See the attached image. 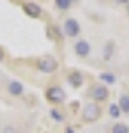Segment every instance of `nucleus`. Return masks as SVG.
Wrapping results in <instances>:
<instances>
[{
    "instance_id": "obj_21",
    "label": "nucleus",
    "mask_w": 129,
    "mask_h": 133,
    "mask_svg": "<svg viewBox=\"0 0 129 133\" xmlns=\"http://www.w3.org/2000/svg\"><path fill=\"white\" fill-rule=\"evenodd\" d=\"M71 2H76V0H71Z\"/></svg>"
},
{
    "instance_id": "obj_19",
    "label": "nucleus",
    "mask_w": 129,
    "mask_h": 133,
    "mask_svg": "<svg viewBox=\"0 0 129 133\" xmlns=\"http://www.w3.org/2000/svg\"><path fill=\"white\" fill-rule=\"evenodd\" d=\"M66 133H74V130H73V128H67V130H66Z\"/></svg>"
},
{
    "instance_id": "obj_2",
    "label": "nucleus",
    "mask_w": 129,
    "mask_h": 133,
    "mask_svg": "<svg viewBox=\"0 0 129 133\" xmlns=\"http://www.w3.org/2000/svg\"><path fill=\"white\" fill-rule=\"evenodd\" d=\"M46 99L50 103H64L66 101V92L62 87L55 85V87H48L46 91Z\"/></svg>"
},
{
    "instance_id": "obj_9",
    "label": "nucleus",
    "mask_w": 129,
    "mask_h": 133,
    "mask_svg": "<svg viewBox=\"0 0 129 133\" xmlns=\"http://www.w3.org/2000/svg\"><path fill=\"white\" fill-rule=\"evenodd\" d=\"M9 92L12 94V96H21L23 94V83L21 82H16V80H12V82L9 83Z\"/></svg>"
},
{
    "instance_id": "obj_8",
    "label": "nucleus",
    "mask_w": 129,
    "mask_h": 133,
    "mask_svg": "<svg viewBox=\"0 0 129 133\" xmlns=\"http://www.w3.org/2000/svg\"><path fill=\"white\" fill-rule=\"evenodd\" d=\"M69 83L73 85V87H76V89L81 87V85H83V75H81L80 71H73L69 75Z\"/></svg>"
},
{
    "instance_id": "obj_14",
    "label": "nucleus",
    "mask_w": 129,
    "mask_h": 133,
    "mask_svg": "<svg viewBox=\"0 0 129 133\" xmlns=\"http://www.w3.org/2000/svg\"><path fill=\"white\" fill-rule=\"evenodd\" d=\"M120 108H119V105H115V103H111V105H110V115H111V117H113V119H119L120 117Z\"/></svg>"
},
{
    "instance_id": "obj_11",
    "label": "nucleus",
    "mask_w": 129,
    "mask_h": 133,
    "mask_svg": "<svg viewBox=\"0 0 129 133\" xmlns=\"http://www.w3.org/2000/svg\"><path fill=\"white\" fill-rule=\"evenodd\" d=\"M99 80L111 85V83H115V80H117V78H115V75H111V73H101V75H99Z\"/></svg>"
},
{
    "instance_id": "obj_6",
    "label": "nucleus",
    "mask_w": 129,
    "mask_h": 133,
    "mask_svg": "<svg viewBox=\"0 0 129 133\" xmlns=\"http://www.w3.org/2000/svg\"><path fill=\"white\" fill-rule=\"evenodd\" d=\"M74 51H76V55L78 57H87L90 53V43L85 41V39H81L74 44Z\"/></svg>"
},
{
    "instance_id": "obj_5",
    "label": "nucleus",
    "mask_w": 129,
    "mask_h": 133,
    "mask_svg": "<svg viewBox=\"0 0 129 133\" xmlns=\"http://www.w3.org/2000/svg\"><path fill=\"white\" fill-rule=\"evenodd\" d=\"M64 34L67 37H76L80 34V23L74 18H67L66 23H64Z\"/></svg>"
},
{
    "instance_id": "obj_1",
    "label": "nucleus",
    "mask_w": 129,
    "mask_h": 133,
    "mask_svg": "<svg viewBox=\"0 0 129 133\" xmlns=\"http://www.w3.org/2000/svg\"><path fill=\"white\" fill-rule=\"evenodd\" d=\"M99 115H101V108L97 107V103H87V105L83 107V119H85L87 123L97 121Z\"/></svg>"
},
{
    "instance_id": "obj_12",
    "label": "nucleus",
    "mask_w": 129,
    "mask_h": 133,
    "mask_svg": "<svg viewBox=\"0 0 129 133\" xmlns=\"http://www.w3.org/2000/svg\"><path fill=\"white\" fill-rule=\"evenodd\" d=\"M111 133H129V126L124 123H117L111 128Z\"/></svg>"
},
{
    "instance_id": "obj_7",
    "label": "nucleus",
    "mask_w": 129,
    "mask_h": 133,
    "mask_svg": "<svg viewBox=\"0 0 129 133\" xmlns=\"http://www.w3.org/2000/svg\"><path fill=\"white\" fill-rule=\"evenodd\" d=\"M23 11H25L28 16H32V18H39L41 12H42V9H41L35 2H27V4L23 5Z\"/></svg>"
},
{
    "instance_id": "obj_20",
    "label": "nucleus",
    "mask_w": 129,
    "mask_h": 133,
    "mask_svg": "<svg viewBox=\"0 0 129 133\" xmlns=\"http://www.w3.org/2000/svg\"><path fill=\"white\" fill-rule=\"evenodd\" d=\"M129 0H119V4H127Z\"/></svg>"
},
{
    "instance_id": "obj_17",
    "label": "nucleus",
    "mask_w": 129,
    "mask_h": 133,
    "mask_svg": "<svg viewBox=\"0 0 129 133\" xmlns=\"http://www.w3.org/2000/svg\"><path fill=\"white\" fill-rule=\"evenodd\" d=\"M2 133H18V131H16V128H14L12 124H7V126H4Z\"/></svg>"
},
{
    "instance_id": "obj_15",
    "label": "nucleus",
    "mask_w": 129,
    "mask_h": 133,
    "mask_svg": "<svg viewBox=\"0 0 129 133\" xmlns=\"http://www.w3.org/2000/svg\"><path fill=\"white\" fill-rule=\"evenodd\" d=\"M50 114H51V119H53V121H57V123H62V121H64V114L60 112V110H55V108H53Z\"/></svg>"
},
{
    "instance_id": "obj_3",
    "label": "nucleus",
    "mask_w": 129,
    "mask_h": 133,
    "mask_svg": "<svg viewBox=\"0 0 129 133\" xmlns=\"http://www.w3.org/2000/svg\"><path fill=\"white\" fill-rule=\"evenodd\" d=\"M37 68H39L42 73H53L57 68H59V62L55 61L51 55H46V57L39 59V62H37Z\"/></svg>"
},
{
    "instance_id": "obj_10",
    "label": "nucleus",
    "mask_w": 129,
    "mask_h": 133,
    "mask_svg": "<svg viewBox=\"0 0 129 133\" xmlns=\"http://www.w3.org/2000/svg\"><path fill=\"white\" fill-rule=\"evenodd\" d=\"M117 105H119V108H120L122 114H129V96L127 94H122Z\"/></svg>"
},
{
    "instance_id": "obj_4",
    "label": "nucleus",
    "mask_w": 129,
    "mask_h": 133,
    "mask_svg": "<svg viewBox=\"0 0 129 133\" xmlns=\"http://www.w3.org/2000/svg\"><path fill=\"white\" fill-rule=\"evenodd\" d=\"M108 87L104 85V83H101V85H94L92 89H90V98L94 99V101H104L106 98H108Z\"/></svg>"
},
{
    "instance_id": "obj_16",
    "label": "nucleus",
    "mask_w": 129,
    "mask_h": 133,
    "mask_svg": "<svg viewBox=\"0 0 129 133\" xmlns=\"http://www.w3.org/2000/svg\"><path fill=\"white\" fill-rule=\"evenodd\" d=\"M111 51H113V43H106V48H104V61L111 59Z\"/></svg>"
},
{
    "instance_id": "obj_13",
    "label": "nucleus",
    "mask_w": 129,
    "mask_h": 133,
    "mask_svg": "<svg viewBox=\"0 0 129 133\" xmlns=\"http://www.w3.org/2000/svg\"><path fill=\"white\" fill-rule=\"evenodd\" d=\"M55 5H57L60 11H67L71 5H73V2H71V0H55Z\"/></svg>"
},
{
    "instance_id": "obj_18",
    "label": "nucleus",
    "mask_w": 129,
    "mask_h": 133,
    "mask_svg": "<svg viewBox=\"0 0 129 133\" xmlns=\"http://www.w3.org/2000/svg\"><path fill=\"white\" fill-rule=\"evenodd\" d=\"M0 61H4V50L0 48Z\"/></svg>"
}]
</instances>
